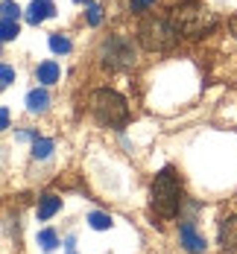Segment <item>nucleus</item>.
<instances>
[{
    "instance_id": "22",
    "label": "nucleus",
    "mask_w": 237,
    "mask_h": 254,
    "mask_svg": "<svg viewBox=\"0 0 237 254\" xmlns=\"http://www.w3.org/2000/svg\"><path fill=\"white\" fill-rule=\"evenodd\" d=\"M232 32H235V35H237V15H235V18H232Z\"/></svg>"
},
{
    "instance_id": "21",
    "label": "nucleus",
    "mask_w": 237,
    "mask_h": 254,
    "mask_svg": "<svg viewBox=\"0 0 237 254\" xmlns=\"http://www.w3.org/2000/svg\"><path fill=\"white\" fill-rule=\"evenodd\" d=\"M0 126H3V128H9V111H6V108L0 111Z\"/></svg>"
},
{
    "instance_id": "2",
    "label": "nucleus",
    "mask_w": 237,
    "mask_h": 254,
    "mask_svg": "<svg viewBox=\"0 0 237 254\" xmlns=\"http://www.w3.org/2000/svg\"><path fill=\"white\" fill-rule=\"evenodd\" d=\"M88 105H91V114H94L103 126L123 128V126H126V120H129V102L123 100L117 91L97 88V91H91Z\"/></svg>"
},
{
    "instance_id": "18",
    "label": "nucleus",
    "mask_w": 237,
    "mask_h": 254,
    "mask_svg": "<svg viewBox=\"0 0 237 254\" xmlns=\"http://www.w3.org/2000/svg\"><path fill=\"white\" fill-rule=\"evenodd\" d=\"M12 79H15V70H12L9 64H3V67H0V85H3V88H9V85H12Z\"/></svg>"
},
{
    "instance_id": "5",
    "label": "nucleus",
    "mask_w": 237,
    "mask_h": 254,
    "mask_svg": "<svg viewBox=\"0 0 237 254\" xmlns=\"http://www.w3.org/2000/svg\"><path fill=\"white\" fill-rule=\"evenodd\" d=\"M100 59H103L105 67H114V70H126L135 64V44H132L126 35H108L100 44Z\"/></svg>"
},
{
    "instance_id": "19",
    "label": "nucleus",
    "mask_w": 237,
    "mask_h": 254,
    "mask_svg": "<svg viewBox=\"0 0 237 254\" xmlns=\"http://www.w3.org/2000/svg\"><path fill=\"white\" fill-rule=\"evenodd\" d=\"M100 21H103V9H100V6H88V24L97 26Z\"/></svg>"
},
{
    "instance_id": "6",
    "label": "nucleus",
    "mask_w": 237,
    "mask_h": 254,
    "mask_svg": "<svg viewBox=\"0 0 237 254\" xmlns=\"http://www.w3.org/2000/svg\"><path fill=\"white\" fill-rule=\"evenodd\" d=\"M179 246H182L187 254H205L208 252L205 237L193 228V222H182V225H179Z\"/></svg>"
},
{
    "instance_id": "20",
    "label": "nucleus",
    "mask_w": 237,
    "mask_h": 254,
    "mask_svg": "<svg viewBox=\"0 0 237 254\" xmlns=\"http://www.w3.org/2000/svg\"><path fill=\"white\" fill-rule=\"evenodd\" d=\"M156 0H132V12H144L147 6H153Z\"/></svg>"
},
{
    "instance_id": "15",
    "label": "nucleus",
    "mask_w": 237,
    "mask_h": 254,
    "mask_svg": "<svg viewBox=\"0 0 237 254\" xmlns=\"http://www.w3.org/2000/svg\"><path fill=\"white\" fill-rule=\"evenodd\" d=\"M0 38H3V41L18 38V21H3V24H0Z\"/></svg>"
},
{
    "instance_id": "14",
    "label": "nucleus",
    "mask_w": 237,
    "mask_h": 254,
    "mask_svg": "<svg viewBox=\"0 0 237 254\" xmlns=\"http://www.w3.org/2000/svg\"><path fill=\"white\" fill-rule=\"evenodd\" d=\"M38 246H41L44 252H53V249L59 246V237H56V231H50V228L38 231Z\"/></svg>"
},
{
    "instance_id": "10",
    "label": "nucleus",
    "mask_w": 237,
    "mask_h": 254,
    "mask_svg": "<svg viewBox=\"0 0 237 254\" xmlns=\"http://www.w3.org/2000/svg\"><path fill=\"white\" fill-rule=\"evenodd\" d=\"M59 207H62V199H59V196H53V193L41 196V202H38V219H50V216H56Z\"/></svg>"
},
{
    "instance_id": "8",
    "label": "nucleus",
    "mask_w": 237,
    "mask_h": 254,
    "mask_svg": "<svg viewBox=\"0 0 237 254\" xmlns=\"http://www.w3.org/2000/svg\"><path fill=\"white\" fill-rule=\"evenodd\" d=\"M56 15V6H53L50 0H32V6H29V12H26V21L29 24H41V21H47Z\"/></svg>"
},
{
    "instance_id": "3",
    "label": "nucleus",
    "mask_w": 237,
    "mask_h": 254,
    "mask_svg": "<svg viewBox=\"0 0 237 254\" xmlns=\"http://www.w3.org/2000/svg\"><path fill=\"white\" fill-rule=\"evenodd\" d=\"M170 21L179 29V35H184V38H199L202 32H208L211 26H214V15H211L202 3L184 0V3H176L170 9Z\"/></svg>"
},
{
    "instance_id": "11",
    "label": "nucleus",
    "mask_w": 237,
    "mask_h": 254,
    "mask_svg": "<svg viewBox=\"0 0 237 254\" xmlns=\"http://www.w3.org/2000/svg\"><path fill=\"white\" fill-rule=\"evenodd\" d=\"M38 82H44V85L59 82V64H56V62H44V64H38Z\"/></svg>"
},
{
    "instance_id": "23",
    "label": "nucleus",
    "mask_w": 237,
    "mask_h": 254,
    "mask_svg": "<svg viewBox=\"0 0 237 254\" xmlns=\"http://www.w3.org/2000/svg\"><path fill=\"white\" fill-rule=\"evenodd\" d=\"M77 3H88V0H77Z\"/></svg>"
},
{
    "instance_id": "7",
    "label": "nucleus",
    "mask_w": 237,
    "mask_h": 254,
    "mask_svg": "<svg viewBox=\"0 0 237 254\" xmlns=\"http://www.w3.org/2000/svg\"><path fill=\"white\" fill-rule=\"evenodd\" d=\"M220 249L237 252V216H229L220 222Z\"/></svg>"
},
{
    "instance_id": "13",
    "label": "nucleus",
    "mask_w": 237,
    "mask_h": 254,
    "mask_svg": "<svg viewBox=\"0 0 237 254\" xmlns=\"http://www.w3.org/2000/svg\"><path fill=\"white\" fill-rule=\"evenodd\" d=\"M88 225L94 231H108L114 222H111V216L108 213H103V210H94V213H88Z\"/></svg>"
},
{
    "instance_id": "4",
    "label": "nucleus",
    "mask_w": 237,
    "mask_h": 254,
    "mask_svg": "<svg viewBox=\"0 0 237 254\" xmlns=\"http://www.w3.org/2000/svg\"><path fill=\"white\" fill-rule=\"evenodd\" d=\"M138 41L150 53H167L179 44V29L167 24L164 18L150 15V18H141V24H138Z\"/></svg>"
},
{
    "instance_id": "16",
    "label": "nucleus",
    "mask_w": 237,
    "mask_h": 254,
    "mask_svg": "<svg viewBox=\"0 0 237 254\" xmlns=\"http://www.w3.org/2000/svg\"><path fill=\"white\" fill-rule=\"evenodd\" d=\"M50 50L53 53H71V41L65 35H50Z\"/></svg>"
},
{
    "instance_id": "17",
    "label": "nucleus",
    "mask_w": 237,
    "mask_h": 254,
    "mask_svg": "<svg viewBox=\"0 0 237 254\" xmlns=\"http://www.w3.org/2000/svg\"><path fill=\"white\" fill-rule=\"evenodd\" d=\"M21 18V9H18V3H12V0H3V21H18Z\"/></svg>"
},
{
    "instance_id": "1",
    "label": "nucleus",
    "mask_w": 237,
    "mask_h": 254,
    "mask_svg": "<svg viewBox=\"0 0 237 254\" xmlns=\"http://www.w3.org/2000/svg\"><path fill=\"white\" fill-rule=\"evenodd\" d=\"M182 207V178L176 167H161L150 187V210L158 219H173Z\"/></svg>"
},
{
    "instance_id": "9",
    "label": "nucleus",
    "mask_w": 237,
    "mask_h": 254,
    "mask_svg": "<svg viewBox=\"0 0 237 254\" xmlns=\"http://www.w3.org/2000/svg\"><path fill=\"white\" fill-rule=\"evenodd\" d=\"M47 105H50V97H47V91H29L26 94V108H29V114H41V111H47Z\"/></svg>"
},
{
    "instance_id": "12",
    "label": "nucleus",
    "mask_w": 237,
    "mask_h": 254,
    "mask_svg": "<svg viewBox=\"0 0 237 254\" xmlns=\"http://www.w3.org/2000/svg\"><path fill=\"white\" fill-rule=\"evenodd\" d=\"M53 152V140H47V137H35L32 140V158L35 161H47Z\"/></svg>"
}]
</instances>
